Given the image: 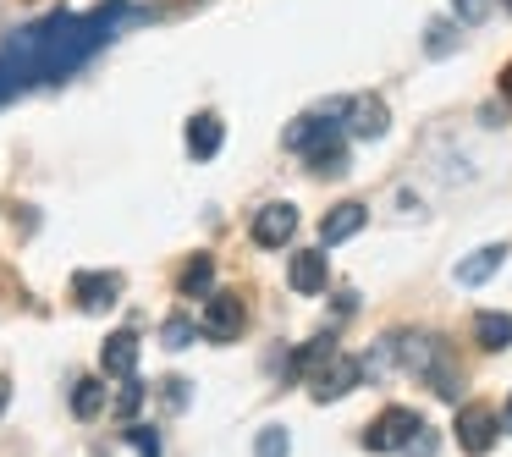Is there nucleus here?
<instances>
[{"label":"nucleus","mask_w":512,"mask_h":457,"mask_svg":"<svg viewBox=\"0 0 512 457\" xmlns=\"http://www.w3.org/2000/svg\"><path fill=\"white\" fill-rule=\"evenodd\" d=\"M507 413H512V402H507Z\"/></svg>","instance_id":"obj_29"},{"label":"nucleus","mask_w":512,"mask_h":457,"mask_svg":"<svg viewBox=\"0 0 512 457\" xmlns=\"http://www.w3.org/2000/svg\"><path fill=\"white\" fill-rule=\"evenodd\" d=\"M419 424H424V419H419L413 408H386V413H380V419L364 430V446H369V452H402V446L413 441V430H419Z\"/></svg>","instance_id":"obj_1"},{"label":"nucleus","mask_w":512,"mask_h":457,"mask_svg":"<svg viewBox=\"0 0 512 457\" xmlns=\"http://www.w3.org/2000/svg\"><path fill=\"white\" fill-rule=\"evenodd\" d=\"M397 364L408 369V375H435L441 369V347H435V336H419V331H408V336H397Z\"/></svg>","instance_id":"obj_8"},{"label":"nucleus","mask_w":512,"mask_h":457,"mask_svg":"<svg viewBox=\"0 0 512 457\" xmlns=\"http://www.w3.org/2000/svg\"><path fill=\"white\" fill-rule=\"evenodd\" d=\"M243 298H232V292H210L204 298V320H199V331L210 336V342H237L243 336Z\"/></svg>","instance_id":"obj_2"},{"label":"nucleus","mask_w":512,"mask_h":457,"mask_svg":"<svg viewBox=\"0 0 512 457\" xmlns=\"http://www.w3.org/2000/svg\"><path fill=\"white\" fill-rule=\"evenodd\" d=\"M221 138H226L221 116L199 111V116L188 122V155H193V160H215V155H221Z\"/></svg>","instance_id":"obj_10"},{"label":"nucleus","mask_w":512,"mask_h":457,"mask_svg":"<svg viewBox=\"0 0 512 457\" xmlns=\"http://www.w3.org/2000/svg\"><path fill=\"white\" fill-rule=\"evenodd\" d=\"M501 94H507V100H512V67L501 72Z\"/></svg>","instance_id":"obj_26"},{"label":"nucleus","mask_w":512,"mask_h":457,"mask_svg":"<svg viewBox=\"0 0 512 457\" xmlns=\"http://www.w3.org/2000/svg\"><path fill=\"white\" fill-rule=\"evenodd\" d=\"M474 336L479 347H490V353H501V347H512V314H474Z\"/></svg>","instance_id":"obj_14"},{"label":"nucleus","mask_w":512,"mask_h":457,"mask_svg":"<svg viewBox=\"0 0 512 457\" xmlns=\"http://www.w3.org/2000/svg\"><path fill=\"white\" fill-rule=\"evenodd\" d=\"M402 452H408V457H435V430H430V424H419V430H413V441L402 446Z\"/></svg>","instance_id":"obj_23"},{"label":"nucleus","mask_w":512,"mask_h":457,"mask_svg":"<svg viewBox=\"0 0 512 457\" xmlns=\"http://www.w3.org/2000/svg\"><path fill=\"white\" fill-rule=\"evenodd\" d=\"M6 402H12V380L0 375V413H6Z\"/></svg>","instance_id":"obj_25"},{"label":"nucleus","mask_w":512,"mask_h":457,"mask_svg":"<svg viewBox=\"0 0 512 457\" xmlns=\"http://www.w3.org/2000/svg\"><path fill=\"white\" fill-rule=\"evenodd\" d=\"M287 452H292V435L287 430H276V424H270V430H259L254 457H287Z\"/></svg>","instance_id":"obj_19"},{"label":"nucleus","mask_w":512,"mask_h":457,"mask_svg":"<svg viewBox=\"0 0 512 457\" xmlns=\"http://www.w3.org/2000/svg\"><path fill=\"white\" fill-rule=\"evenodd\" d=\"M100 369H105V375H116V380L133 375V369H138V336H133V331L105 336V347H100Z\"/></svg>","instance_id":"obj_9"},{"label":"nucleus","mask_w":512,"mask_h":457,"mask_svg":"<svg viewBox=\"0 0 512 457\" xmlns=\"http://www.w3.org/2000/svg\"><path fill=\"white\" fill-rule=\"evenodd\" d=\"M127 441H133L138 457H160V435L149 430V424H127Z\"/></svg>","instance_id":"obj_20"},{"label":"nucleus","mask_w":512,"mask_h":457,"mask_svg":"<svg viewBox=\"0 0 512 457\" xmlns=\"http://www.w3.org/2000/svg\"><path fill=\"white\" fill-rule=\"evenodd\" d=\"M452 17H457V23H468V28H479L490 17V0H452Z\"/></svg>","instance_id":"obj_21"},{"label":"nucleus","mask_w":512,"mask_h":457,"mask_svg":"<svg viewBox=\"0 0 512 457\" xmlns=\"http://www.w3.org/2000/svg\"><path fill=\"white\" fill-rule=\"evenodd\" d=\"M457 45H463V39H457V23H446V17H441V23H430V28H424V56H435V61H441V56H452Z\"/></svg>","instance_id":"obj_17"},{"label":"nucleus","mask_w":512,"mask_h":457,"mask_svg":"<svg viewBox=\"0 0 512 457\" xmlns=\"http://www.w3.org/2000/svg\"><path fill=\"white\" fill-rule=\"evenodd\" d=\"M138 408H144V386L127 375V380H122V397H116V413H122V419H133Z\"/></svg>","instance_id":"obj_22"},{"label":"nucleus","mask_w":512,"mask_h":457,"mask_svg":"<svg viewBox=\"0 0 512 457\" xmlns=\"http://www.w3.org/2000/svg\"><path fill=\"white\" fill-rule=\"evenodd\" d=\"M193 336H199V325H193V320H188V314H171V320H166V325H160V342H166V347H171V353H182V347H188V342H193Z\"/></svg>","instance_id":"obj_18"},{"label":"nucleus","mask_w":512,"mask_h":457,"mask_svg":"<svg viewBox=\"0 0 512 457\" xmlns=\"http://www.w3.org/2000/svg\"><path fill=\"white\" fill-rule=\"evenodd\" d=\"M72 298H78L83 314H105L122 298V276H116V270H78V276H72Z\"/></svg>","instance_id":"obj_4"},{"label":"nucleus","mask_w":512,"mask_h":457,"mask_svg":"<svg viewBox=\"0 0 512 457\" xmlns=\"http://www.w3.org/2000/svg\"><path fill=\"white\" fill-rule=\"evenodd\" d=\"M100 408H105V380H78L72 386V413L78 419H100Z\"/></svg>","instance_id":"obj_16"},{"label":"nucleus","mask_w":512,"mask_h":457,"mask_svg":"<svg viewBox=\"0 0 512 457\" xmlns=\"http://www.w3.org/2000/svg\"><path fill=\"white\" fill-rule=\"evenodd\" d=\"M364 221H369L364 204H336V210L320 221V237H325V243H347L353 232H364Z\"/></svg>","instance_id":"obj_11"},{"label":"nucleus","mask_w":512,"mask_h":457,"mask_svg":"<svg viewBox=\"0 0 512 457\" xmlns=\"http://www.w3.org/2000/svg\"><path fill=\"white\" fill-rule=\"evenodd\" d=\"M501 6H507V12H512V0H501Z\"/></svg>","instance_id":"obj_27"},{"label":"nucleus","mask_w":512,"mask_h":457,"mask_svg":"<svg viewBox=\"0 0 512 457\" xmlns=\"http://www.w3.org/2000/svg\"><path fill=\"white\" fill-rule=\"evenodd\" d=\"M496 413L490 408H479V402H468L463 413H457V446H463L468 457H485L490 446H496Z\"/></svg>","instance_id":"obj_5"},{"label":"nucleus","mask_w":512,"mask_h":457,"mask_svg":"<svg viewBox=\"0 0 512 457\" xmlns=\"http://www.w3.org/2000/svg\"><path fill=\"white\" fill-rule=\"evenodd\" d=\"M210 287H215V259L193 254L188 270H182V298H210Z\"/></svg>","instance_id":"obj_15"},{"label":"nucleus","mask_w":512,"mask_h":457,"mask_svg":"<svg viewBox=\"0 0 512 457\" xmlns=\"http://www.w3.org/2000/svg\"><path fill=\"white\" fill-rule=\"evenodd\" d=\"M248 232H254L259 248H287L292 232H298V210H292L287 199H276V204H265V210L254 215V226H248Z\"/></svg>","instance_id":"obj_6"},{"label":"nucleus","mask_w":512,"mask_h":457,"mask_svg":"<svg viewBox=\"0 0 512 457\" xmlns=\"http://www.w3.org/2000/svg\"><path fill=\"white\" fill-rule=\"evenodd\" d=\"M314 402H331V397H347V391L358 386V358H347V353H331L320 369H314Z\"/></svg>","instance_id":"obj_7"},{"label":"nucleus","mask_w":512,"mask_h":457,"mask_svg":"<svg viewBox=\"0 0 512 457\" xmlns=\"http://www.w3.org/2000/svg\"><path fill=\"white\" fill-rule=\"evenodd\" d=\"M507 430H512V413H507Z\"/></svg>","instance_id":"obj_28"},{"label":"nucleus","mask_w":512,"mask_h":457,"mask_svg":"<svg viewBox=\"0 0 512 457\" xmlns=\"http://www.w3.org/2000/svg\"><path fill=\"white\" fill-rule=\"evenodd\" d=\"M501 259H507V248H501V243L479 248L474 259H463V265H457V281H463V287H479V281H490L501 270Z\"/></svg>","instance_id":"obj_13"},{"label":"nucleus","mask_w":512,"mask_h":457,"mask_svg":"<svg viewBox=\"0 0 512 457\" xmlns=\"http://www.w3.org/2000/svg\"><path fill=\"white\" fill-rule=\"evenodd\" d=\"M166 402H171V408H182V402H188V380H166Z\"/></svg>","instance_id":"obj_24"},{"label":"nucleus","mask_w":512,"mask_h":457,"mask_svg":"<svg viewBox=\"0 0 512 457\" xmlns=\"http://www.w3.org/2000/svg\"><path fill=\"white\" fill-rule=\"evenodd\" d=\"M391 122L386 100L380 94H353V100H342V133L347 138H380Z\"/></svg>","instance_id":"obj_3"},{"label":"nucleus","mask_w":512,"mask_h":457,"mask_svg":"<svg viewBox=\"0 0 512 457\" xmlns=\"http://www.w3.org/2000/svg\"><path fill=\"white\" fill-rule=\"evenodd\" d=\"M287 281H292V292H303V298L325 292V254H292Z\"/></svg>","instance_id":"obj_12"}]
</instances>
